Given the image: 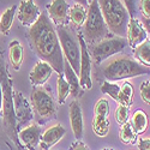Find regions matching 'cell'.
I'll return each instance as SVG.
<instances>
[{
    "label": "cell",
    "instance_id": "cell-1",
    "mask_svg": "<svg viewBox=\"0 0 150 150\" xmlns=\"http://www.w3.org/2000/svg\"><path fill=\"white\" fill-rule=\"evenodd\" d=\"M28 39L37 57L48 62L58 74L64 73L65 60L59 37L51 19L46 13L41 12L39 19L29 28Z\"/></svg>",
    "mask_w": 150,
    "mask_h": 150
},
{
    "label": "cell",
    "instance_id": "cell-2",
    "mask_svg": "<svg viewBox=\"0 0 150 150\" xmlns=\"http://www.w3.org/2000/svg\"><path fill=\"white\" fill-rule=\"evenodd\" d=\"M97 3L108 30L119 37L126 36L131 18L124 4L120 0H97Z\"/></svg>",
    "mask_w": 150,
    "mask_h": 150
},
{
    "label": "cell",
    "instance_id": "cell-3",
    "mask_svg": "<svg viewBox=\"0 0 150 150\" xmlns=\"http://www.w3.org/2000/svg\"><path fill=\"white\" fill-rule=\"evenodd\" d=\"M0 83L3 88V117L4 125L8 133L15 142L18 141L17 134V119L15 114V103H13V89H12V81L8 76V72L5 65V61L0 54Z\"/></svg>",
    "mask_w": 150,
    "mask_h": 150
},
{
    "label": "cell",
    "instance_id": "cell-4",
    "mask_svg": "<svg viewBox=\"0 0 150 150\" xmlns=\"http://www.w3.org/2000/svg\"><path fill=\"white\" fill-rule=\"evenodd\" d=\"M102 72L106 79L117 82L148 74L150 73V67L144 66L141 62L129 57H120L107 62L106 66L102 69Z\"/></svg>",
    "mask_w": 150,
    "mask_h": 150
},
{
    "label": "cell",
    "instance_id": "cell-5",
    "mask_svg": "<svg viewBox=\"0 0 150 150\" xmlns=\"http://www.w3.org/2000/svg\"><path fill=\"white\" fill-rule=\"evenodd\" d=\"M83 34L85 42H89L91 45H95L108 37L109 30L102 17L97 0H93L89 4L86 19L83 25Z\"/></svg>",
    "mask_w": 150,
    "mask_h": 150
},
{
    "label": "cell",
    "instance_id": "cell-6",
    "mask_svg": "<svg viewBox=\"0 0 150 150\" xmlns=\"http://www.w3.org/2000/svg\"><path fill=\"white\" fill-rule=\"evenodd\" d=\"M57 34H58V37H59L62 55H65L66 61L74 70V72L79 73V65H81L79 42L76 40L73 33L67 27H59Z\"/></svg>",
    "mask_w": 150,
    "mask_h": 150
},
{
    "label": "cell",
    "instance_id": "cell-7",
    "mask_svg": "<svg viewBox=\"0 0 150 150\" xmlns=\"http://www.w3.org/2000/svg\"><path fill=\"white\" fill-rule=\"evenodd\" d=\"M127 45H129L127 39L114 36V37H107V39L100 41L95 45L88 46V48H89L90 57H93L96 64H101L106 59L122 52Z\"/></svg>",
    "mask_w": 150,
    "mask_h": 150
},
{
    "label": "cell",
    "instance_id": "cell-8",
    "mask_svg": "<svg viewBox=\"0 0 150 150\" xmlns=\"http://www.w3.org/2000/svg\"><path fill=\"white\" fill-rule=\"evenodd\" d=\"M31 107L33 110L40 118L47 119L55 114L57 106L52 95L42 88H35L31 93Z\"/></svg>",
    "mask_w": 150,
    "mask_h": 150
},
{
    "label": "cell",
    "instance_id": "cell-9",
    "mask_svg": "<svg viewBox=\"0 0 150 150\" xmlns=\"http://www.w3.org/2000/svg\"><path fill=\"white\" fill-rule=\"evenodd\" d=\"M79 47H81V65H79V84L83 89L90 90L93 88L91 81V57L89 53V48L86 45L83 35L77 36Z\"/></svg>",
    "mask_w": 150,
    "mask_h": 150
},
{
    "label": "cell",
    "instance_id": "cell-10",
    "mask_svg": "<svg viewBox=\"0 0 150 150\" xmlns=\"http://www.w3.org/2000/svg\"><path fill=\"white\" fill-rule=\"evenodd\" d=\"M41 15L40 8L34 3V0H22L17 8L18 21L24 27H31L33 24L39 19Z\"/></svg>",
    "mask_w": 150,
    "mask_h": 150
},
{
    "label": "cell",
    "instance_id": "cell-11",
    "mask_svg": "<svg viewBox=\"0 0 150 150\" xmlns=\"http://www.w3.org/2000/svg\"><path fill=\"white\" fill-rule=\"evenodd\" d=\"M69 4L66 0H52L47 5L49 19H52L58 27H65L69 22Z\"/></svg>",
    "mask_w": 150,
    "mask_h": 150
},
{
    "label": "cell",
    "instance_id": "cell-12",
    "mask_svg": "<svg viewBox=\"0 0 150 150\" xmlns=\"http://www.w3.org/2000/svg\"><path fill=\"white\" fill-rule=\"evenodd\" d=\"M13 103H15V114L17 119V126L25 124L33 119V108L22 93L19 91L13 93Z\"/></svg>",
    "mask_w": 150,
    "mask_h": 150
},
{
    "label": "cell",
    "instance_id": "cell-13",
    "mask_svg": "<svg viewBox=\"0 0 150 150\" xmlns=\"http://www.w3.org/2000/svg\"><path fill=\"white\" fill-rule=\"evenodd\" d=\"M41 129L39 125L31 124L24 129H22L18 133V141L29 150H34L41 141Z\"/></svg>",
    "mask_w": 150,
    "mask_h": 150
},
{
    "label": "cell",
    "instance_id": "cell-14",
    "mask_svg": "<svg viewBox=\"0 0 150 150\" xmlns=\"http://www.w3.org/2000/svg\"><path fill=\"white\" fill-rule=\"evenodd\" d=\"M65 133H66L65 127L60 124H57L51 127H48L41 134V141H40L41 149L49 150L52 146H54L57 143H59L62 139V137L65 136Z\"/></svg>",
    "mask_w": 150,
    "mask_h": 150
},
{
    "label": "cell",
    "instance_id": "cell-15",
    "mask_svg": "<svg viewBox=\"0 0 150 150\" xmlns=\"http://www.w3.org/2000/svg\"><path fill=\"white\" fill-rule=\"evenodd\" d=\"M127 43L131 46L133 49L139 46L142 42H144L148 37V34L143 27L142 22H139L137 18H131L129 23V28H127Z\"/></svg>",
    "mask_w": 150,
    "mask_h": 150
},
{
    "label": "cell",
    "instance_id": "cell-16",
    "mask_svg": "<svg viewBox=\"0 0 150 150\" xmlns=\"http://www.w3.org/2000/svg\"><path fill=\"white\" fill-rule=\"evenodd\" d=\"M70 122H71V129L72 132L76 137L77 141H81L83 138V129H84V124H83V113H82V108L78 101L73 100L70 103Z\"/></svg>",
    "mask_w": 150,
    "mask_h": 150
},
{
    "label": "cell",
    "instance_id": "cell-17",
    "mask_svg": "<svg viewBox=\"0 0 150 150\" xmlns=\"http://www.w3.org/2000/svg\"><path fill=\"white\" fill-rule=\"evenodd\" d=\"M52 73H53V67L49 65L48 62L40 60V61H37L35 66L33 67L29 78H30V82L33 85L41 86L51 78Z\"/></svg>",
    "mask_w": 150,
    "mask_h": 150
},
{
    "label": "cell",
    "instance_id": "cell-18",
    "mask_svg": "<svg viewBox=\"0 0 150 150\" xmlns=\"http://www.w3.org/2000/svg\"><path fill=\"white\" fill-rule=\"evenodd\" d=\"M64 76H65V79L67 81V83L70 84L71 95L73 97H78L82 94L81 93L79 77H78V73L74 72V70L70 66V64L67 61H65V64H64Z\"/></svg>",
    "mask_w": 150,
    "mask_h": 150
},
{
    "label": "cell",
    "instance_id": "cell-19",
    "mask_svg": "<svg viewBox=\"0 0 150 150\" xmlns=\"http://www.w3.org/2000/svg\"><path fill=\"white\" fill-rule=\"evenodd\" d=\"M8 57H10V61H11L12 67H13L16 71H18L22 66L23 57H24V49H23V46L19 41L13 40V41L10 42Z\"/></svg>",
    "mask_w": 150,
    "mask_h": 150
},
{
    "label": "cell",
    "instance_id": "cell-20",
    "mask_svg": "<svg viewBox=\"0 0 150 150\" xmlns=\"http://www.w3.org/2000/svg\"><path fill=\"white\" fill-rule=\"evenodd\" d=\"M131 125L134 130V132L137 134L139 133H143L145 132V130L148 129V124H149V120H148V115L145 114V112L142 110V109H138L136 110L132 118H131Z\"/></svg>",
    "mask_w": 150,
    "mask_h": 150
},
{
    "label": "cell",
    "instance_id": "cell-21",
    "mask_svg": "<svg viewBox=\"0 0 150 150\" xmlns=\"http://www.w3.org/2000/svg\"><path fill=\"white\" fill-rule=\"evenodd\" d=\"M17 8L18 5H12L4 11L1 18H0V33L1 34H7L10 31L12 24H13V18L17 12Z\"/></svg>",
    "mask_w": 150,
    "mask_h": 150
},
{
    "label": "cell",
    "instance_id": "cell-22",
    "mask_svg": "<svg viewBox=\"0 0 150 150\" xmlns=\"http://www.w3.org/2000/svg\"><path fill=\"white\" fill-rule=\"evenodd\" d=\"M69 19L76 27H83L86 19V12L82 5L74 4L69 8Z\"/></svg>",
    "mask_w": 150,
    "mask_h": 150
},
{
    "label": "cell",
    "instance_id": "cell-23",
    "mask_svg": "<svg viewBox=\"0 0 150 150\" xmlns=\"http://www.w3.org/2000/svg\"><path fill=\"white\" fill-rule=\"evenodd\" d=\"M134 57L144 66H150V40H145L134 49Z\"/></svg>",
    "mask_w": 150,
    "mask_h": 150
},
{
    "label": "cell",
    "instance_id": "cell-24",
    "mask_svg": "<svg viewBox=\"0 0 150 150\" xmlns=\"http://www.w3.org/2000/svg\"><path fill=\"white\" fill-rule=\"evenodd\" d=\"M57 93H58V103L59 105L64 103L66 101V98L69 97V95H71L70 84L65 79L64 73H59L58 74V79H57Z\"/></svg>",
    "mask_w": 150,
    "mask_h": 150
},
{
    "label": "cell",
    "instance_id": "cell-25",
    "mask_svg": "<svg viewBox=\"0 0 150 150\" xmlns=\"http://www.w3.org/2000/svg\"><path fill=\"white\" fill-rule=\"evenodd\" d=\"M109 126L110 122L108 117H100V115H94L93 119V131L95 132L96 136L98 137H105L109 132Z\"/></svg>",
    "mask_w": 150,
    "mask_h": 150
},
{
    "label": "cell",
    "instance_id": "cell-26",
    "mask_svg": "<svg viewBox=\"0 0 150 150\" xmlns=\"http://www.w3.org/2000/svg\"><path fill=\"white\" fill-rule=\"evenodd\" d=\"M119 138L124 144H134L136 143L137 133L134 132L130 121L121 125V129H120V132H119Z\"/></svg>",
    "mask_w": 150,
    "mask_h": 150
},
{
    "label": "cell",
    "instance_id": "cell-27",
    "mask_svg": "<svg viewBox=\"0 0 150 150\" xmlns=\"http://www.w3.org/2000/svg\"><path fill=\"white\" fill-rule=\"evenodd\" d=\"M132 97H133V86H132L131 83L125 82L120 86L118 102H119V105L130 107L131 106V102H132Z\"/></svg>",
    "mask_w": 150,
    "mask_h": 150
},
{
    "label": "cell",
    "instance_id": "cell-28",
    "mask_svg": "<svg viewBox=\"0 0 150 150\" xmlns=\"http://www.w3.org/2000/svg\"><path fill=\"white\" fill-rule=\"evenodd\" d=\"M119 91H120V86L117 83H110V82H105L101 85V93L110 96L113 100L118 101L119 97Z\"/></svg>",
    "mask_w": 150,
    "mask_h": 150
},
{
    "label": "cell",
    "instance_id": "cell-29",
    "mask_svg": "<svg viewBox=\"0 0 150 150\" xmlns=\"http://www.w3.org/2000/svg\"><path fill=\"white\" fill-rule=\"evenodd\" d=\"M94 113L95 115H100V117H108L109 114V102L106 98H101L98 100L95 105L94 108Z\"/></svg>",
    "mask_w": 150,
    "mask_h": 150
},
{
    "label": "cell",
    "instance_id": "cell-30",
    "mask_svg": "<svg viewBox=\"0 0 150 150\" xmlns=\"http://www.w3.org/2000/svg\"><path fill=\"white\" fill-rule=\"evenodd\" d=\"M115 119L118 124L120 125H124L125 122H127L129 121V107L119 105L115 110Z\"/></svg>",
    "mask_w": 150,
    "mask_h": 150
},
{
    "label": "cell",
    "instance_id": "cell-31",
    "mask_svg": "<svg viewBox=\"0 0 150 150\" xmlns=\"http://www.w3.org/2000/svg\"><path fill=\"white\" fill-rule=\"evenodd\" d=\"M139 91H141L142 100H143L145 103L150 105V81H146V82H143L142 83Z\"/></svg>",
    "mask_w": 150,
    "mask_h": 150
},
{
    "label": "cell",
    "instance_id": "cell-32",
    "mask_svg": "<svg viewBox=\"0 0 150 150\" xmlns=\"http://www.w3.org/2000/svg\"><path fill=\"white\" fill-rule=\"evenodd\" d=\"M124 6L127 10L130 18H134L136 15V0H124Z\"/></svg>",
    "mask_w": 150,
    "mask_h": 150
},
{
    "label": "cell",
    "instance_id": "cell-33",
    "mask_svg": "<svg viewBox=\"0 0 150 150\" xmlns=\"http://www.w3.org/2000/svg\"><path fill=\"white\" fill-rule=\"evenodd\" d=\"M139 8L144 18H150V0H141Z\"/></svg>",
    "mask_w": 150,
    "mask_h": 150
},
{
    "label": "cell",
    "instance_id": "cell-34",
    "mask_svg": "<svg viewBox=\"0 0 150 150\" xmlns=\"http://www.w3.org/2000/svg\"><path fill=\"white\" fill-rule=\"evenodd\" d=\"M137 145L139 150H150V138H141Z\"/></svg>",
    "mask_w": 150,
    "mask_h": 150
},
{
    "label": "cell",
    "instance_id": "cell-35",
    "mask_svg": "<svg viewBox=\"0 0 150 150\" xmlns=\"http://www.w3.org/2000/svg\"><path fill=\"white\" fill-rule=\"evenodd\" d=\"M70 150H89V148L86 146L83 142L77 141V142H74V143L70 146Z\"/></svg>",
    "mask_w": 150,
    "mask_h": 150
},
{
    "label": "cell",
    "instance_id": "cell-36",
    "mask_svg": "<svg viewBox=\"0 0 150 150\" xmlns=\"http://www.w3.org/2000/svg\"><path fill=\"white\" fill-rule=\"evenodd\" d=\"M142 24H143V27H144V29H145L146 34H148V35H150V18H144Z\"/></svg>",
    "mask_w": 150,
    "mask_h": 150
},
{
    "label": "cell",
    "instance_id": "cell-37",
    "mask_svg": "<svg viewBox=\"0 0 150 150\" xmlns=\"http://www.w3.org/2000/svg\"><path fill=\"white\" fill-rule=\"evenodd\" d=\"M3 113V88L1 83H0V114Z\"/></svg>",
    "mask_w": 150,
    "mask_h": 150
},
{
    "label": "cell",
    "instance_id": "cell-38",
    "mask_svg": "<svg viewBox=\"0 0 150 150\" xmlns=\"http://www.w3.org/2000/svg\"><path fill=\"white\" fill-rule=\"evenodd\" d=\"M73 1L76 3V4H78V5H82L83 7L89 5V4H88V0H73Z\"/></svg>",
    "mask_w": 150,
    "mask_h": 150
},
{
    "label": "cell",
    "instance_id": "cell-39",
    "mask_svg": "<svg viewBox=\"0 0 150 150\" xmlns=\"http://www.w3.org/2000/svg\"><path fill=\"white\" fill-rule=\"evenodd\" d=\"M91 1H93V0H88V4H90Z\"/></svg>",
    "mask_w": 150,
    "mask_h": 150
},
{
    "label": "cell",
    "instance_id": "cell-40",
    "mask_svg": "<svg viewBox=\"0 0 150 150\" xmlns=\"http://www.w3.org/2000/svg\"><path fill=\"white\" fill-rule=\"evenodd\" d=\"M103 150H113V149H103Z\"/></svg>",
    "mask_w": 150,
    "mask_h": 150
}]
</instances>
